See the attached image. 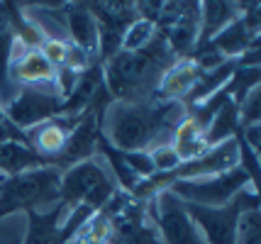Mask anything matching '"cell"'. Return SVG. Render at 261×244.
<instances>
[{
	"label": "cell",
	"mask_w": 261,
	"mask_h": 244,
	"mask_svg": "<svg viewBox=\"0 0 261 244\" xmlns=\"http://www.w3.org/2000/svg\"><path fill=\"white\" fill-rule=\"evenodd\" d=\"M239 110V125H259L261 120V105H259V86L247 93V98L237 105Z\"/></svg>",
	"instance_id": "obj_23"
},
{
	"label": "cell",
	"mask_w": 261,
	"mask_h": 244,
	"mask_svg": "<svg viewBox=\"0 0 261 244\" xmlns=\"http://www.w3.org/2000/svg\"><path fill=\"white\" fill-rule=\"evenodd\" d=\"M144 205L164 244H205L186 203L178 200L169 188H164Z\"/></svg>",
	"instance_id": "obj_6"
},
{
	"label": "cell",
	"mask_w": 261,
	"mask_h": 244,
	"mask_svg": "<svg viewBox=\"0 0 261 244\" xmlns=\"http://www.w3.org/2000/svg\"><path fill=\"white\" fill-rule=\"evenodd\" d=\"M120 188L115 183L108 164L102 161L100 154H93L91 159L79 161L61 171L59 183V200L73 208V205H88L93 210L105 208V203L117 193Z\"/></svg>",
	"instance_id": "obj_4"
},
{
	"label": "cell",
	"mask_w": 261,
	"mask_h": 244,
	"mask_svg": "<svg viewBox=\"0 0 261 244\" xmlns=\"http://www.w3.org/2000/svg\"><path fill=\"white\" fill-rule=\"evenodd\" d=\"M79 122V117H66V115H54L39 122L37 127L27 129L22 132L24 134V142L30 144V149L34 154H39L46 164L54 161L61 149L66 147V140H68V132L73 129V125Z\"/></svg>",
	"instance_id": "obj_12"
},
{
	"label": "cell",
	"mask_w": 261,
	"mask_h": 244,
	"mask_svg": "<svg viewBox=\"0 0 261 244\" xmlns=\"http://www.w3.org/2000/svg\"><path fill=\"white\" fill-rule=\"evenodd\" d=\"M203 69L198 66V61L193 57L176 59L169 69L161 73L156 91H154V100L161 103H183L188 93L193 91V86L200 81Z\"/></svg>",
	"instance_id": "obj_13"
},
{
	"label": "cell",
	"mask_w": 261,
	"mask_h": 244,
	"mask_svg": "<svg viewBox=\"0 0 261 244\" xmlns=\"http://www.w3.org/2000/svg\"><path fill=\"white\" fill-rule=\"evenodd\" d=\"M239 15H242V5L239 3H220V0L200 3V39H198V44L210 42L232 20H237Z\"/></svg>",
	"instance_id": "obj_17"
},
{
	"label": "cell",
	"mask_w": 261,
	"mask_h": 244,
	"mask_svg": "<svg viewBox=\"0 0 261 244\" xmlns=\"http://www.w3.org/2000/svg\"><path fill=\"white\" fill-rule=\"evenodd\" d=\"M10 32V10L8 3H0V39Z\"/></svg>",
	"instance_id": "obj_24"
},
{
	"label": "cell",
	"mask_w": 261,
	"mask_h": 244,
	"mask_svg": "<svg viewBox=\"0 0 261 244\" xmlns=\"http://www.w3.org/2000/svg\"><path fill=\"white\" fill-rule=\"evenodd\" d=\"M27 234L22 244H61L59 242V230L66 218V205L59 200L57 205L46 212H27Z\"/></svg>",
	"instance_id": "obj_16"
},
{
	"label": "cell",
	"mask_w": 261,
	"mask_h": 244,
	"mask_svg": "<svg viewBox=\"0 0 261 244\" xmlns=\"http://www.w3.org/2000/svg\"><path fill=\"white\" fill-rule=\"evenodd\" d=\"M64 17H66V37L71 44L83 49L91 59L98 61V47H100V30L98 20L93 17L86 3H66L64 5ZM100 64V61H98Z\"/></svg>",
	"instance_id": "obj_14"
},
{
	"label": "cell",
	"mask_w": 261,
	"mask_h": 244,
	"mask_svg": "<svg viewBox=\"0 0 261 244\" xmlns=\"http://www.w3.org/2000/svg\"><path fill=\"white\" fill-rule=\"evenodd\" d=\"M176 61L164 35H156L154 42L142 51H117L102 64V83L113 100L142 103L154 98L161 73Z\"/></svg>",
	"instance_id": "obj_2"
},
{
	"label": "cell",
	"mask_w": 261,
	"mask_h": 244,
	"mask_svg": "<svg viewBox=\"0 0 261 244\" xmlns=\"http://www.w3.org/2000/svg\"><path fill=\"white\" fill-rule=\"evenodd\" d=\"M61 171L39 166L27 174L0 178V220L15 212H46L59 203Z\"/></svg>",
	"instance_id": "obj_3"
},
{
	"label": "cell",
	"mask_w": 261,
	"mask_h": 244,
	"mask_svg": "<svg viewBox=\"0 0 261 244\" xmlns=\"http://www.w3.org/2000/svg\"><path fill=\"white\" fill-rule=\"evenodd\" d=\"M156 35H159L156 24L144 20V17H137L135 22L127 24L125 35H122L120 51H142V49H147L149 44L154 42V37Z\"/></svg>",
	"instance_id": "obj_20"
},
{
	"label": "cell",
	"mask_w": 261,
	"mask_h": 244,
	"mask_svg": "<svg viewBox=\"0 0 261 244\" xmlns=\"http://www.w3.org/2000/svg\"><path fill=\"white\" fill-rule=\"evenodd\" d=\"M105 105H93L83 115L79 117V122L73 125V129L68 132L66 147L61 149L54 161H49V166H54L59 171H66L68 166L79 161L91 159L95 149H98V140H100V113Z\"/></svg>",
	"instance_id": "obj_9"
},
{
	"label": "cell",
	"mask_w": 261,
	"mask_h": 244,
	"mask_svg": "<svg viewBox=\"0 0 261 244\" xmlns=\"http://www.w3.org/2000/svg\"><path fill=\"white\" fill-rule=\"evenodd\" d=\"M256 188L251 178L244 174V169H229L225 174L205 176V178H193V181H173L169 191L183 200L186 205H198V208H225L234 198L247 191Z\"/></svg>",
	"instance_id": "obj_5"
},
{
	"label": "cell",
	"mask_w": 261,
	"mask_h": 244,
	"mask_svg": "<svg viewBox=\"0 0 261 244\" xmlns=\"http://www.w3.org/2000/svg\"><path fill=\"white\" fill-rule=\"evenodd\" d=\"M61 107V98L51 86H32V88H17V93L12 95V100L3 113L10 120V125L20 132L37 127L39 122H44L49 117H54Z\"/></svg>",
	"instance_id": "obj_8"
},
{
	"label": "cell",
	"mask_w": 261,
	"mask_h": 244,
	"mask_svg": "<svg viewBox=\"0 0 261 244\" xmlns=\"http://www.w3.org/2000/svg\"><path fill=\"white\" fill-rule=\"evenodd\" d=\"M57 69L49 64L42 49L27 47L22 39H12L10 51V78L15 88H32V86H51Z\"/></svg>",
	"instance_id": "obj_10"
},
{
	"label": "cell",
	"mask_w": 261,
	"mask_h": 244,
	"mask_svg": "<svg viewBox=\"0 0 261 244\" xmlns=\"http://www.w3.org/2000/svg\"><path fill=\"white\" fill-rule=\"evenodd\" d=\"M186 117L183 103H122L110 100L100 113V137L120 151H151L171 144L173 129Z\"/></svg>",
	"instance_id": "obj_1"
},
{
	"label": "cell",
	"mask_w": 261,
	"mask_h": 244,
	"mask_svg": "<svg viewBox=\"0 0 261 244\" xmlns=\"http://www.w3.org/2000/svg\"><path fill=\"white\" fill-rule=\"evenodd\" d=\"M234 244H261V215L259 208L244 210L237 220Z\"/></svg>",
	"instance_id": "obj_21"
},
{
	"label": "cell",
	"mask_w": 261,
	"mask_h": 244,
	"mask_svg": "<svg viewBox=\"0 0 261 244\" xmlns=\"http://www.w3.org/2000/svg\"><path fill=\"white\" fill-rule=\"evenodd\" d=\"M239 127H242V125H239L237 103L229 98L227 103L213 115V120L207 122V127H205L203 132H205L207 144L215 147V144H222V142H227V140H234V134L239 132Z\"/></svg>",
	"instance_id": "obj_19"
},
{
	"label": "cell",
	"mask_w": 261,
	"mask_h": 244,
	"mask_svg": "<svg viewBox=\"0 0 261 244\" xmlns=\"http://www.w3.org/2000/svg\"><path fill=\"white\" fill-rule=\"evenodd\" d=\"M46 166V161L30 149V144L22 140L0 142V178L27 174L32 169Z\"/></svg>",
	"instance_id": "obj_15"
},
{
	"label": "cell",
	"mask_w": 261,
	"mask_h": 244,
	"mask_svg": "<svg viewBox=\"0 0 261 244\" xmlns=\"http://www.w3.org/2000/svg\"><path fill=\"white\" fill-rule=\"evenodd\" d=\"M149 156H151V164H154V171H156V174H171V171L181 164L178 154L173 149V144L154 147V149L149 151Z\"/></svg>",
	"instance_id": "obj_22"
},
{
	"label": "cell",
	"mask_w": 261,
	"mask_h": 244,
	"mask_svg": "<svg viewBox=\"0 0 261 244\" xmlns=\"http://www.w3.org/2000/svg\"><path fill=\"white\" fill-rule=\"evenodd\" d=\"M186 208L191 212L198 232L203 234L205 244H234L239 215L244 210L259 208V196L256 188H247L225 208H198V205H186Z\"/></svg>",
	"instance_id": "obj_7"
},
{
	"label": "cell",
	"mask_w": 261,
	"mask_h": 244,
	"mask_svg": "<svg viewBox=\"0 0 261 244\" xmlns=\"http://www.w3.org/2000/svg\"><path fill=\"white\" fill-rule=\"evenodd\" d=\"M0 244H22V242H12V239H8V237H5V232L0 230Z\"/></svg>",
	"instance_id": "obj_25"
},
{
	"label": "cell",
	"mask_w": 261,
	"mask_h": 244,
	"mask_svg": "<svg viewBox=\"0 0 261 244\" xmlns=\"http://www.w3.org/2000/svg\"><path fill=\"white\" fill-rule=\"evenodd\" d=\"M171 144H173V149H176V154H178L181 161L198 159L200 154H205V151L210 149V144L205 140L203 127H198L193 120L188 117V113H186V117H183L181 122L176 125V129H173Z\"/></svg>",
	"instance_id": "obj_18"
},
{
	"label": "cell",
	"mask_w": 261,
	"mask_h": 244,
	"mask_svg": "<svg viewBox=\"0 0 261 244\" xmlns=\"http://www.w3.org/2000/svg\"><path fill=\"white\" fill-rule=\"evenodd\" d=\"M110 244H164L147 215V205L132 200L122 212L113 218V237Z\"/></svg>",
	"instance_id": "obj_11"
}]
</instances>
